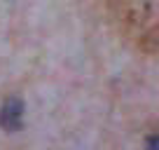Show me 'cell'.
<instances>
[{
  "label": "cell",
  "mask_w": 159,
  "mask_h": 150,
  "mask_svg": "<svg viewBox=\"0 0 159 150\" xmlns=\"http://www.w3.org/2000/svg\"><path fill=\"white\" fill-rule=\"evenodd\" d=\"M0 124L7 131H16L24 124V103L19 99H7L0 108Z\"/></svg>",
  "instance_id": "obj_2"
},
{
  "label": "cell",
  "mask_w": 159,
  "mask_h": 150,
  "mask_svg": "<svg viewBox=\"0 0 159 150\" xmlns=\"http://www.w3.org/2000/svg\"><path fill=\"white\" fill-rule=\"evenodd\" d=\"M112 16L129 40H134L145 52H154L157 0H112Z\"/></svg>",
  "instance_id": "obj_1"
}]
</instances>
